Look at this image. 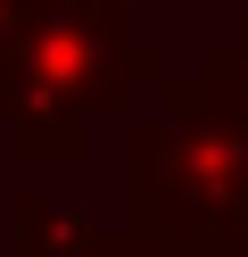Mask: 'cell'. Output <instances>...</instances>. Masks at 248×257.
<instances>
[{
  "label": "cell",
  "instance_id": "obj_2",
  "mask_svg": "<svg viewBox=\"0 0 248 257\" xmlns=\"http://www.w3.org/2000/svg\"><path fill=\"white\" fill-rule=\"evenodd\" d=\"M157 75L165 50L124 34V0H25V25L0 67V116L17 150L75 158L91 124H116Z\"/></svg>",
  "mask_w": 248,
  "mask_h": 257
},
{
  "label": "cell",
  "instance_id": "obj_3",
  "mask_svg": "<svg viewBox=\"0 0 248 257\" xmlns=\"http://www.w3.org/2000/svg\"><path fill=\"white\" fill-rule=\"evenodd\" d=\"M9 224H17V257H83V249L99 240L91 207L66 199V191H25Z\"/></svg>",
  "mask_w": 248,
  "mask_h": 257
},
{
  "label": "cell",
  "instance_id": "obj_6",
  "mask_svg": "<svg viewBox=\"0 0 248 257\" xmlns=\"http://www.w3.org/2000/svg\"><path fill=\"white\" fill-rule=\"evenodd\" d=\"M165 9H198V0H165Z\"/></svg>",
  "mask_w": 248,
  "mask_h": 257
},
{
  "label": "cell",
  "instance_id": "obj_5",
  "mask_svg": "<svg viewBox=\"0 0 248 257\" xmlns=\"http://www.w3.org/2000/svg\"><path fill=\"white\" fill-rule=\"evenodd\" d=\"M83 257H182V249H165V240H149V232H132V224H124V232H99Z\"/></svg>",
  "mask_w": 248,
  "mask_h": 257
},
{
  "label": "cell",
  "instance_id": "obj_1",
  "mask_svg": "<svg viewBox=\"0 0 248 257\" xmlns=\"http://www.w3.org/2000/svg\"><path fill=\"white\" fill-rule=\"evenodd\" d=\"M132 232L182 257H231L248 224V100L215 67L157 75L149 108H124Z\"/></svg>",
  "mask_w": 248,
  "mask_h": 257
},
{
  "label": "cell",
  "instance_id": "obj_4",
  "mask_svg": "<svg viewBox=\"0 0 248 257\" xmlns=\"http://www.w3.org/2000/svg\"><path fill=\"white\" fill-rule=\"evenodd\" d=\"M198 67H215V75H223V83H231V91H240V100H248V9H240V17H231V42L215 34L207 50H198Z\"/></svg>",
  "mask_w": 248,
  "mask_h": 257
}]
</instances>
